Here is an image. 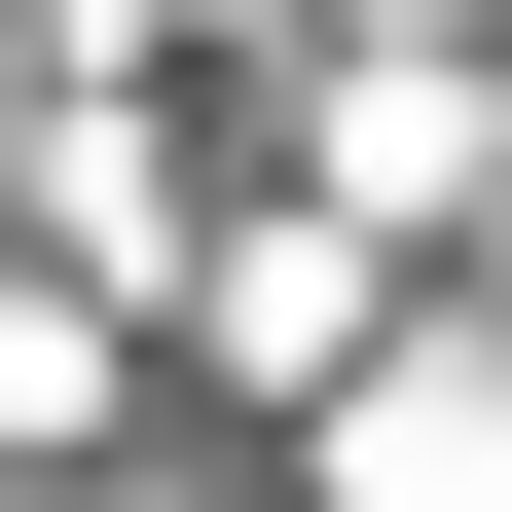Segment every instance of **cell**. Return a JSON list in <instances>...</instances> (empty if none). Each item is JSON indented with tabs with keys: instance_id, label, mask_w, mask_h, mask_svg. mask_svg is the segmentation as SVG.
<instances>
[{
	"instance_id": "6da1fadb",
	"label": "cell",
	"mask_w": 512,
	"mask_h": 512,
	"mask_svg": "<svg viewBox=\"0 0 512 512\" xmlns=\"http://www.w3.org/2000/svg\"><path fill=\"white\" fill-rule=\"evenodd\" d=\"M366 512H512V403H476V366H403V403H366Z\"/></svg>"
}]
</instances>
